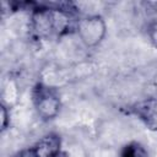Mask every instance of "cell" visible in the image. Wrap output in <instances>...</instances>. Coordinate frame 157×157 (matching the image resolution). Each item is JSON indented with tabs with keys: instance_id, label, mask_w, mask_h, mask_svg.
Segmentation results:
<instances>
[{
	"instance_id": "1",
	"label": "cell",
	"mask_w": 157,
	"mask_h": 157,
	"mask_svg": "<svg viewBox=\"0 0 157 157\" xmlns=\"http://www.w3.org/2000/svg\"><path fill=\"white\" fill-rule=\"evenodd\" d=\"M77 20L71 10L39 6L32 10L29 26L32 34L38 39L60 38L75 32Z\"/></svg>"
},
{
	"instance_id": "2",
	"label": "cell",
	"mask_w": 157,
	"mask_h": 157,
	"mask_svg": "<svg viewBox=\"0 0 157 157\" xmlns=\"http://www.w3.org/2000/svg\"><path fill=\"white\" fill-rule=\"evenodd\" d=\"M33 105L37 115L43 121L55 119L61 109V101L58 91L54 87L44 83H37L33 88Z\"/></svg>"
},
{
	"instance_id": "6",
	"label": "cell",
	"mask_w": 157,
	"mask_h": 157,
	"mask_svg": "<svg viewBox=\"0 0 157 157\" xmlns=\"http://www.w3.org/2000/svg\"><path fill=\"white\" fill-rule=\"evenodd\" d=\"M120 157H148L147 150L139 142H130L125 145L120 152Z\"/></svg>"
},
{
	"instance_id": "8",
	"label": "cell",
	"mask_w": 157,
	"mask_h": 157,
	"mask_svg": "<svg viewBox=\"0 0 157 157\" xmlns=\"http://www.w3.org/2000/svg\"><path fill=\"white\" fill-rule=\"evenodd\" d=\"M10 126V110L5 103H1V131H5Z\"/></svg>"
},
{
	"instance_id": "7",
	"label": "cell",
	"mask_w": 157,
	"mask_h": 157,
	"mask_svg": "<svg viewBox=\"0 0 157 157\" xmlns=\"http://www.w3.org/2000/svg\"><path fill=\"white\" fill-rule=\"evenodd\" d=\"M146 32H147V38L150 43L152 44L153 48L157 49V20H152L151 22H148Z\"/></svg>"
},
{
	"instance_id": "4",
	"label": "cell",
	"mask_w": 157,
	"mask_h": 157,
	"mask_svg": "<svg viewBox=\"0 0 157 157\" xmlns=\"http://www.w3.org/2000/svg\"><path fill=\"white\" fill-rule=\"evenodd\" d=\"M128 110L147 129L157 132V97H148L137 101L129 105Z\"/></svg>"
},
{
	"instance_id": "3",
	"label": "cell",
	"mask_w": 157,
	"mask_h": 157,
	"mask_svg": "<svg viewBox=\"0 0 157 157\" xmlns=\"http://www.w3.org/2000/svg\"><path fill=\"white\" fill-rule=\"evenodd\" d=\"M75 33L85 47L96 48L107 36V23L101 15H87L77 18Z\"/></svg>"
},
{
	"instance_id": "5",
	"label": "cell",
	"mask_w": 157,
	"mask_h": 157,
	"mask_svg": "<svg viewBox=\"0 0 157 157\" xmlns=\"http://www.w3.org/2000/svg\"><path fill=\"white\" fill-rule=\"evenodd\" d=\"M63 141L55 132H49L42 136L31 148L36 157H60Z\"/></svg>"
}]
</instances>
